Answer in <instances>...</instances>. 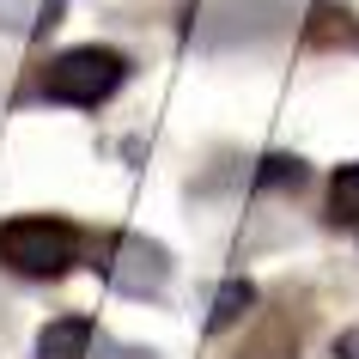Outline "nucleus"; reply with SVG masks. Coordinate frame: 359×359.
Here are the masks:
<instances>
[{
	"instance_id": "nucleus-7",
	"label": "nucleus",
	"mask_w": 359,
	"mask_h": 359,
	"mask_svg": "<svg viewBox=\"0 0 359 359\" xmlns=\"http://www.w3.org/2000/svg\"><path fill=\"white\" fill-rule=\"evenodd\" d=\"M304 183V158H286V152H268L256 165V189H299Z\"/></svg>"
},
{
	"instance_id": "nucleus-6",
	"label": "nucleus",
	"mask_w": 359,
	"mask_h": 359,
	"mask_svg": "<svg viewBox=\"0 0 359 359\" xmlns=\"http://www.w3.org/2000/svg\"><path fill=\"white\" fill-rule=\"evenodd\" d=\"M329 219L359 231V158H353V165H341L335 177H329Z\"/></svg>"
},
{
	"instance_id": "nucleus-3",
	"label": "nucleus",
	"mask_w": 359,
	"mask_h": 359,
	"mask_svg": "<svg viewBox=\"0 0 359 359\" xmlns=\"http://www.w3.org/2000/svg\"><path fill=\"white\" fill-rule=\"evenodd\" d=\"M104 268V280L122 286V292H134V299H158L170 280V262L165 250L147 244V238H134V231H110V238H97V262Z\"/></svg>"
},
{
	"instance_id": "nucleus-8",
	"label": "nucleus",
	"mask_w": 359,
	"mask_h": 359,
	"mask_svg": "<svg viewBox=\"0 0 359 359\" xmlns=\"http://www.w3.org/2000/svg\"><path fill=\"white\" fill-rule=\"evenodd\" d=\"M335 359H359V329H347V335L335 341Z\"/></svg>"
},
{
	"instance_id": "nucleus-5",
	"label": "nucleus",
	"mask_w": 359,
	"mask_h": 359,
	"mask_svg": "<svg viewBox=\"0 0 359 359\" xmlns=\"http://www.w3.org/2000/svg\"><path fill=\"white\" fill-rule=\"evenodd\" d=\"M250 304H256V286L250 280H238L231 274L219 292H213V311H208V329H231V323H244L250 317Z\"/></svg>"
},
{
	"instance_id": "nucleus-2",
	"label": "nucleus",
	"mask_w": 359,
	"mask_h": 359,
	"mask_svg": "<svg viewBox=\"0 0 359 359\" xmlns=\"http://www.w3.org/2000/svg\"><path fill=\"white\" fill-rule=\"evenodd\" d=\"M86 256V231L61 213H13L0 219V268L19 280H61Z\"/></svg>"
},
{
	"instance_id": "nucleus-1",
	"label": "nucleus",
	"mask_w": 359,
	"mask_h": 359,
	"mask_svg": "<svg viewBox=\"0 0 359 359\" xmlns=\"http://www.w3.org/2000/svg\"><path fill=\"white\" fill-rule=\"evenodd\" d=\"M128 74H134V61L122 49H110V43H74V49L43 61L37 97L43 104H61V110H97V104H110L128 86Z\"/></svg>"
},
{
	"instance_id": "nucleus-4",
	"label": "nucleus",
	"mask_w": 359,
	"mask_h": 359,
	"mask_svg": "<svg viewBox=\"0 0 359 359\" xmlns=\"http://www.w3.org/2000/svg\"><path fill=\"white\" fill-rule=\"evenodd\" d=\"M92 335H97L92 317H55L37 335V359H92Z\"/></svg>"
}]
</instances>
